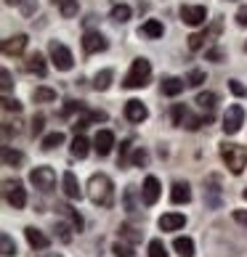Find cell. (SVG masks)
<instances>
[{"instance_id":"obj_1","label":"cell","mask_w":247,"mask_h":257,"mask_svg":"<svg viewBox=\"0 0 247 257\" xmlns=\"http://www.w3.org/2000/svg\"><path fill=\"white\" fill-rule=\"evenodd\" d=\"M88 196H91V202L96 207H107L109 209L112 204H115V183H112V178L104 175V173L91 175V180H88Z\"/></svg>"},{"instance_id":"obj_2","label":"cell","mask_w":247,"mask_h":257,"mask_svg":"<svg viewBox=\"0 0 247 257\" xmlns=\"http://www.w3.org/2000/svg\"><path fill=\"white\" fill-rule=\"evenodd\" d=\"M221 159L226 162V167H229L231 175H242V170L247 167V146L223 141L221 144Z\"/></svg>"},{"instance_id":"obj_3","label":"cell","mask_w":247,"mask_h":257,"mask_svg":"<svg viewBox=\"0 0 247 257\" xmlns=\"http://www.w3.org/2000/svg\"><path fill=\"white\" fill-rule=\"evenodd\" d=\"M149 80H151V64L146 59H136L130 64V72L125 74V80H122V88H128V90L146 88Z\"/></svg>"},{"instance_id":"obj_4","label":"cell","mask_w":247,"mask_h":257,"mask_svg":"<svg viewBox=\"0 0 247 257\" xmlns=\"http://www.w3.org/2000/svg\"><path fill=\"white\" fill-rule=\"evenodd\" d=\"M3 196H6V202L11 204L14 209H24L27 207V191H24L22 180H6L3 183Z\"/></svg>"},{"instance_id":"obj_5","label":"cell","mask_w":247,"mask_h":257,"mask_svg":"<svg viewBox=\"0 0 247 257\" xmlns=\"http://www.w3.org/2000/svg\"><path fill=\"white\" fill-rule=\"evenodd\" d=\"M48 53H51V61H53V66H56L59 72H69L72 66H74L72 51L66 48V45L56 43V40H51V45H48Z\"/></svg>"},{"instance_id":"obj_6","label":"cell","mask_w":247,"mask_h":257,"mask_svg":"<svg viewBox=\"0 0 247 257\" xmlns=\"http://www.w3.org/2000/svg\"><path fill=\"white\" fill-rule=\"evenodd\" d=\"M242 125H244V109L239 106V103H234V106H229L226 109V114H223V133L226 136H236V133L242 130Z\"/></svg>"},{"instance_id":"obj_7","label":"cell","mask_w":247,"mask_h":257,"mask_svg":"<svg viewBox=\"0 0 247 257\" xmlns=\"http://www.w3.org/2000/svg\"><path fill=\"white\" fill-rule=\"evenodd\" d=\"M30 183L35 188H40L43 194H48V191H53V188H56V173H53L51 167H35L32 173H30Z\"/></svg>"},{"instance_id":"obj_8","label":"cell","mask_w":247,"mask_h":257,"mask_svg":"<svg viewBox=\"0 0 247 257\" xmlns=\"http://www.w3.org/2000/svg\"><path fill=\"white\" fill-rule=\"evenodd\" d=\"M173 125L178 127H186V130H199V125H202V119L194 117L192 111H189L184 103H176L173 106Z\"/></svg>"},{"instance_id":"obj_9","label":"cell","mask_w":247,"mask_h":257,"mask_svg":"<svg viewBox=\"0 0 247 257\" xmlns=\"http://www.w3.org/2000/svg\"><path fill=\"white\" fill-rule=\"evenodd\" d=\"M109 48V43H107V37H104L101 32L96 30H88L83 35V51L85 53H101V51H107Z\"/></svg>"},{"instance_id":"obj_10","label":"cell","mask_w":247,"mask_h":257,"mask_svg":"<svg viewBox=\"0 0 247 257\" xmlns=\"http://www.w3.org/2000/svg\"><path fill=\"white\" fill-rule=\"evenodd\" d=\"M181 22L189 27H199L207 22V8L205 6H181Z\"/></svg>"},{"instance_id":"obj_11","label":"cell","mask_w":247,"mask_h":257,"mask_svg":"<svg viewBox=\"0 0 247 257\" xmlns=\"http://www.w3.org/2000/svg\"><path fill=\"white\" fill-rule=\"evenodd\" d=\"M221 178L218 175H210L205 180V204L210 207V209H218L221 207Z\"/></svg>"},{"instance_id":"obj_12","label":"cell","mask_w":247,"mask_h":257,"mask_svg":"<svg viewBox=\"0 0 247 257\" xmlns=\"http://www.w3.org/2000/svg\"><path fill=\"white\" fill-rule=\"evenodd\" d=\"M93 149H96L99 157H109L112 149H115V133L112 130H99L96 138H93Z\"/></svg>"},{"instance_id":"obj_13","label":"cell","mask_w":247,"mask_h":257,"mask_svg":"<svg viewBox=\"0 0 247 257\" xmlns=\"http://www.w3.org/2000/svg\"><path fill=\"white\" fill-rule=\"evenodd\" d=\"M24 236H27V244H30L32 249H48V246H51V239L40 231V228H35V225L24 228Z\"/></svg>"},{"instance_id":"obj_14","label":"cell","mask_w":247,"mask_h":257,"mask_svg":"<svg viewBox=\"0 0 247 257\" xmlns=\"http://www.w3.org/2000/svg\"><path fill=\"white\" fill-rule=\"evenodd\" d=\"M141 199H144V204L151 207V204H157V199H159V180L154 175H149L144 180V188H141Z\"/></svg>"},{"instance_id":"obj_15","label":"cell","mask_w":247,"mask_h":257,"mask_svg":"<svg viewBox=\"0 0 247 257\" xmlns=\"http://www.w3.org/2000/svg\"><path fill=\"white\" fill-rule=\"evenodd\" d=\"M157 225H159V231H181V228L186 225V215H181V212H168V215H162L157 220Z\"/></svg>"},{"instance_id":"obj_16","label":"cell","mask_w":247,"mask_h":257,"mask_svg":"<svg viewBox=\"0 0 247 257\" xmlns=\"http://www.w3.org/2000/svg\"><path fill=\"white\" fill-rule=\"evenodd\" d=\"M125 117H128L130 122H136V125H141V122H144V119L149 117V109H146L141 101L133 98V101H128V103H125Z\"/></svg>"},{"instance_id":"obj_17","label":"cell","mask_w":247,"mask_h":257,"mask_svg":"<svg viewBox=\"0 0 247 257\" xmlns=\"http://www.w3.org/2000/svg\"><path fill=\"white\" fill-rule=\"evenodd\" d=\"M27 48V35H14L3 40V56H19Z\"/></svg>"},{"instance_id":"obj_18","label":"cell","mask_w":247,"mask_h":257,"mask_svg":"<svg viewBox=\"0 0 247 257\" xmlns=\"http://www.w3.org/2000/svg\"><path fill=\"white\" fill-rule=\"evenodd\" d=\"M64 194H66V199H83V188H80V180H77V175L74 173H64Z\"/></svg>"},{"instance_id":"obj_19","label":"cell","mask_w":247,"mask_h":257,"mask_svg":"<svg viewBox=\"0 0 247 257\" xmlns=\"http://www.w3.org/2000/svg\"><path fill=\"white\" fill-rule=\"evenodd\" d=\"M27 72H32V74H37V77H45V72H48V64H45V59H43V53H30L27 56Z\"/></svg>"},{"instance_id":"obj_20","label":"cell","mask_w":247,"mask_h":257,"mask_svg":"<svg viewBox=\"0 0 247 257\" xmlns=\"http://www.w3.org/2000/svg\"><path fill=\"white\" fill-rule=\"evenodd\" d=\"M170 199H173V204H189L192 202V188H189V183H173V188H170Z\"/></svg>"},{"instance_id":"obj_21","label":"cell","mask_w":247,"mask_h":257,"mask_svg":"<svg viewBox=\"0 0 247 257\" xmlns=\"http://www.w3.org/2000/svg\"><path fill=\"white\" fill-rule=\"evenodd\" d=\"M173 249L178 257H194V241L189 236H176L173 239Z\"/></svg>"},{"instance_id":"obj_22","label":"cell","mask_w":247,"mask_h":257,"mask_svg":"<svg viewBox=\"0 0 247 257\" xmlns=\"http://www.w3.org/2000/svg\"><path fill=\"white\" fill-rule=\"evenodd\" d=\"M184 88H186V80H181V77H165L162 80V93L165 96H178V93H184Z\"/></svg>"},{"instance_id":"obj_23","label":"cell","mask_w":247,"mask_h":257,"mask_svg":"<svg viewBox=\"0 0 247 257\" xmlns=\"http://www.w3.org/2000/svg\"><path fill=\"white\" fill-rule=\"evenodd\" d=\"M72 157H77V159H85L88 157V151H91V144H88V138L85 136H74V141H72Z\"/></svg>"},{"instance_id":"obj_24","label":"cell","mask_w":247,"mask_h":257,"mask_svg":"<svg viewBox=\"0 0 247 257\" xmlns=\"http://www.w3.org/2000/svg\"><path fill=\"white\" fill-rule=\"evenodd\" d=\"M138 32H141V35H146V37H154V40H157V37H162V35H165V27H162V22H157V19H149V22L141 27Z\"/></svg>"},{"instance_id":"obj_25","label":"cell","mask_w":247,"mask_h":257,"mask_svg":"<svg viewBox=\"0 0 247 257\" xmlns=\"http://www.w3.org/2000/svg\"><path fill=\"white\" fill-rule=\"evenodd\" d=\"M22 162H24L22 151H14L11 146H3V165H6V167H19Z\"/></svg>"},{"instance_id":"obj_26","label":"cell","mask_w":247,"mask_h":257,"mask_svg":"<svg viewBox=\"0 0 247 257\" xmlns=\"http://www.w3.org/2000/svg\"><path fill=\"white\" fill-rule=\"evenodd\" d=\"M56 209H59L61 215H66V217H69L74 231H83V217H80V212H77V209H72V207H66V204H59Z\"/></svg>"},{"instance_id":"obj_27","label":"cell","mask_w":247,"mask_h":257,"mask_svg":"<svg viewBox=\"0 0 247 257\" xmlns=\"http://www.w3.org/2000/svg\"><path fill=\"white\" fill-rule=\"evenodd\" d=\"M112 77H115V72H112V69H101L96 77H93V88H96V90H107L112 85Z\"/></svg>"},{"instance_id":"obj_28","label":"cell","mask_w":247,"mask_h":257,"mask_svg":"<svg viewBox=\"0 0 247 257\" xmlns=\"http://www.w3.org/2000/svg\"><path fill=\"white\" fill-rule=\"evenodd\" d=\"M215 101H218L215 93L205 90V93H199V96H197V106L202 109V111H213V109H215Z\"/></svg>"},{"instance_id":"obj_29","label":"cell","mask_w":247,"mask_h":257,"mask_svg":"<svg viewBox=\"0 0 247 257\" xmlns=\"http://www.w3.org/2000/svg\"><path fill=\"white\" fill-rule=\"evenodd\" d=\"M53 6H59V11L64 19H72L74 14H77V0H51Z\"/></svg>"},{"instance_id":"obj_30","label":"cell","mask_w":247,"mask_h":257,"mask_svg":"<svg viewBox=\"0 0 247 257\" xmlns=\"http://www.w3.org/2000/svg\"><path fill=\"white\" fill-rule=\"evenodd\" d=\"M120 236H122V239H128L130 244H136V241L144 239V231H138V228H133V225H122L120 228Z\"/></svg>"},{"instance_id":"obj_31","label":"cell","mask_w":247,"mask_h":257,"mask_svg":"<svg viewBox=\"0 0 247 257\" xmlns=\"http://www.w3.org/2000/svg\"><path fill=\"white\" fill-rule=\"evenodd\" d=\"M130 6H125V3H120V6H115V8H112V19H115V22L117 24H125L128 22V19H130Z\"/></svg>"},{"instance_id":"obj_32","label":"cell","mask_w":247,"mask_h":257,"mask_svg":"<svg viewBox=\"0 0 247 257\" xmlns=\"http://www.w3.org/2000/svg\"><path fill=\"white\" fill-rule=\"evenodd\" d=\"M61 144H64V133H59V130H56V133H48V136L43 138V149H45V151H51V149L61 146Z\"/></svg>"},{"instance_id":"obj_33","label":"cell","mask_w":247,"mask_h":257,"mask_svg":"<svg viewBox=\"0 0 247 257\" xmlns=\"http://www.w3.org/2000/svg\"><path fill=\"white\" fill-rule=\"evenodd\" d=\"M32 98H35L37 103L56 101V90H51V88H35V90H32Z\"/></svg>"},{"instance_id":"obj_34","label":"cell","mask_w":247,"mask_h":257,"mask_svg":"<svg viewBox=\"0 0 247 257\" xmlns=\"http://www.w3.org/2000/svg\"><path fill=\"white\" fill-rule=\"evenodd\" d=\"M149 257H168V249H165L162 239H151L149 241Z\"/></svg>"},{"instance_id":"obj_35","label":"cell","mask_w":247,"mask_h":257,"mask_svg":"<svg viewBox=\"0 0 247 257\" xmlns=\"http://www.w3.org/2000/svg\"><path fill=\"white\" fill-rule=\"evenodd\" d=\"M0 246H3V254H6V257H14V254H16V244H14V239H11L8 233L0 236Z\"/></svg>"},{"instance_id":"obj_36","label":"cell","mask_w":247,"mask_h":257,"mask_svg":"<svg viewBox=\"0 0 247 257\" xmlns=\"http://www.w3.org/2000/svg\"><path fill=\"white\" fill-rule=\"evenodd\" d=\"M205 40H207V35H205V32H194V35H189V48H192V51H202Z\"/></svg>"},{"instance_id":"obj_37","label":"cell","mask_w":247,"mask_h":257,"mask_svg":"<svg viewBox=\"0 0 247 257\" xmlns=\"http://www.w3.org/2000/svg\"><path fill=\"white\" fill-rule=\"evenodd\" d=\"M112 252H115V257H133V246L122 244V241H115L112 244Z\"/></svg>"},{"instance_id":"obj_38","label":"cell","mask_w":247,"mask_h":257,"mask_svg":"<svg viewBox=\"0 0 247 257\" xmlns=\"http://www.w3.org/2000/svg\"><path fill=\"white\" fill-rule=\"evenodd\" d=\"M202 82H205V72H202V69H192V72H189L186 85H192V88H199Z\"/></svg>"},{"instance_id":"obj_39","label":"cell","mask_w":247,"mask_h":257,"mask_svg":"<svg viewBox=\"0 0 247 257\" xmlns=\"http://www.w3.org/2000/svg\"><path fill=\"white\" fill-rule=\"evenodd\" d=\"M146 162H149V154H146L144 149H136V151H133V162H130V165H136V167H144Z\"/></svg>"},{"instance_id":"obj_40","label":"cell","mask_w":247,"mask_h":257,"mask_svg":"<svg viewBox=\"0 0 247 257\" xmlns=\"http://www.w3.org/2000/svg\"><path fill=\"white\" fill-rule=\"evenodd\" d=\"M0 80H3V93L8 96V93H11V88H14V77H11V72L3 69V72H0Z\"/></svg>"},{"instance_id":"obj_41","label":"cell","mask_w":247,"mask_h":257,"mask_svg":"<svg viewBox=\"0 0 247 257\" xmlns=\"http://www.w3.org/2000/svg\"><path fill=\"white\" fill-rule=\"evenodd\" d=\"M205 59H207V61H223V59H226V51H221V48H210V51L205 53Z\"/></svg>"},{"instance_id":"obj_42","label":"cell","mask_w":247,"mask_h":257,"mask_svg":"<svg viewBox=\"0 0 247 257\" xmlns=\"http://www.w3.org/2000/svg\"><path fill=\"white\" fill-rule=\"evenodd\" d=\"M3 109H6V111H22V103H19L16 98L3 96Z\"/></svg>"},{"instance_id":"obj_43","label":"cell","mask_w":247,"mask_h":257,"mask_svg":"<svg viewBox=\"0 0 247 257\" xmlns=\"http://www.w3.org/2000/svg\"><path fill=\"white\" fill-rule=\"evenodd\" d=\"M133 196H136V188L128 186V188H125V207H128V212H133V209H136V202H133Z\"/></svg>"},{"instance_id":"obj_44","label":"cell","mask_w":247,"mask_h":257,"mask_svg":"<svg viewBox=\"0 0 247 257\" xmlns=\"http://www.w3.org/2000/svg\"><path fill=\"white\" fill-rule=\"evenodd\" d=\"M43 122H45L43 114H35V119H32V136H40V133H43Z\"/></svg>"},{"instance_id":"obj_45","label":"cell","mask_w":247,"mask_h":257,"mask_svg":"<svg viewBox=\"0 0 247 257\" xmlns=\"http://www.w3.org/2000/svg\"><path fill=\"white\" fill-rule=\"evenodd\" d=\"M229 90L234 93V96H247V88H244V85H239V80H231L229 82Z\"/></svg>"},{"instance_id":"obj_46","label":"cell","mask_w":247,"mask_h":257,"mask_svg":"<svg viewBox=\"0 0 247 257\" xmlns=\"http://www.w3.org/2000/svg\"><path fill=\"white\" fill-rule=\"evenodd\" d=\"M85 109V103L83 101H66V106H64V114H72V111H83Z\"/></svg>"},{"instance_id":"obj_47","label":"cell","mask_w":247,"mask_h":257,"mask_svg":"<svg viewBox=\"0 0 247 257\" xmlns=\"http://www.w3.org/2000/svg\"><path fill=\"white\" fill-rule=\"evenodd\" d=\"M130 151V141H125V144H120V167H128V159H125V154Z\"/></svg>"},{"instance_id":"obj_48","label":"cell","mask_w":247,"mask_h":257,"mask_svg":"<svg viewBox=\"0 0 247 257\" xmlns=\"http://www.w3.org/2000/svg\"><path fill=\"white\" fill-rule=\"evenodd\" d=\"M56 231H59V239H61V241H69V239H72L69 228H66L64 223H59V225H56Z\"/></svg>"},{"instance_id":"obj_49","label":"cell","mask_w":247,"mask_h":257,"mask_svg":"<svg viewBox=\"0 0 247 257\" xmlns=\"http://www.w3.org/2000/svg\"><path fill=\"white\" fill-rule=\"evenodd\" d=\"M234 220L247 228V209H234Z\"/></svg>"},{"instance_id":"obj_50","label":"cell","mask_w":247,"mask_h":257,"mask_svg":"<svg viewBox=\"0 0 247 257\" xmlns=\"http://www.w3.org/2000/svg\"><path fill=\"white\" fill-rule=\"evenodd\" d=\"M236 24H239V27H247V6H242L239 11H236Z\"/></svg>"},{"instance_id":"obj_51","label":"cell","mask_w":247,"mask_h":257,"mask_svg":"<svg viewBox=\"0 0 247 257\" xmlns=\"http://www.w3.org/2000/svg\"><path fill=\"white\" fill-rule=\"evenodd\" d=\"M3 3H6V6H19L22 0H3Z\"/></svg>"},{"instance_id":"obj_52","label":"cell","mask_w":247,"mask_h":257,"mask_svg":"<svg viewBox=\"0 0 247 257\" xmlns=\"http://www.w3.org/2000/svg\"><path fill=\"white\" fill-rule=\"evenodd\" d=\"M43 257H61V254H56V252H48V254H43Z\"/></svg>"},{"instance_id":"obj_53","label":"cell","mask_w":247,"mask_h":257,"mask_svg":"<svg viewBox=\"0 0 247 257\" xmlns=\"http://www.w3.org/2000/svg\"><path fill=\"white\" fill-rule=\"evenodd\" d=\"M242 199H244V202H247V188H244V191H242Z\"/></svg>"},{"instance_id":"obj_54","label":"cell","mask_w":247,"mask_h":257,"mask_svg":"<svg viewBox=\"0 0 247 257\" xmlns=\"http://www.w3.org/2000/svg\"><path fill=\"white\" fill-rule=\"evenodd\" d=\"M244 48H247V45H244Z\"/></svg>"}]
</instances>
